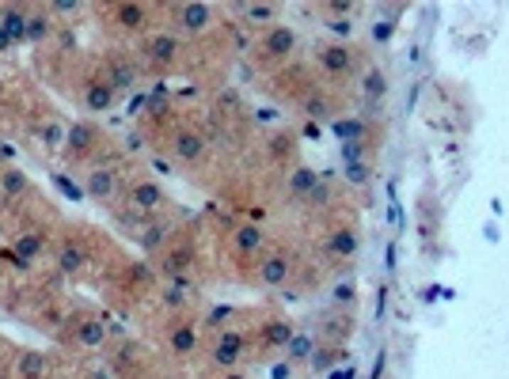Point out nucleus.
<instances>
[{"mask_svg":"<svg viewBox=\"0 0 509 379\" xmlns=\"http://www.w3.org/2000/svg\"><path fill=\"white\" fill-rule=\"evenodd\" d=\"M84 106L92 110V114H103V110L114 106V87H110V80H95L84 87Z\"/></svg>","mask_w":509,"mask_h":379,"instance_id":"nucleus-1","label":"nucleus"},{"mask_svg":"<svg viewBox=\"0 0 509 379\" xmlns=\"http://www.w3.org/2000/svg\"><path fill=\"white\" fill-rule=\"evenodd\" d=\"M27 19H31V12L16 4V8H4V12H0V27H4V35L12 42H19V38H27Z\"/></svg>","mask_w":509,"mask_h":379,"instance_id":"nucleus-2","label":"nucleus"},{"mask_svg":"<svg viewBox=\"0 0 509 379\" xmlns=\"http://www.w3.org/2000/svg\"><path fill=\"white\" fill-rule=\"evenodd\" d=\"M129 205L145 209V213H152V209L164 205V190L156 182H137L134 190H129Z\"/></svg>","mask_w":509,"mask_h":379,"instance_id":"nucleus-3","label":"nucleus"},{"mask_svg":"<svg viewBox=\"0 0 509 379\" xmlns=\"http://www.w3.org/2000/svg\"><path fill=\"white\" fill-rule=\"evenodd\" d=\"M87 197H95V202H107V197H114V171H107V167H95V171L87 175Z\"/></svg>","mask_w":509,"mask_h":379,"instance_id":"nucleus-4","label":"nucleus"},{"mask_svg":"<svg viewBox=\"0 0 509 379\" xmlns=\"http://www.w3.org/2000/svg\"><path fill=\"white\" fill-rule=\"evenodd\" d=\"M179 27L191 31V35L205 31V27H209V8H205V4H186V8H179Z\"/></svg>","mask_w":509,"mask_h":379,"instance_id":"nucleus-5","label":"nucleus"},{"mask_svg":"<svg viewBox=\"0 0 509 379\" xmlns=\"http://www.w3.org/2000/svg\"><path fill=\"white\" fill-rule=\"evenodd\" d=\"M319 65L327 72H346L350 69V50L346 46H323L319 50Z\"/></svg>","mask_w":509,"mask_h":379,"instance_id":"nucleus-6","label":"nucleus"},{"mask_svg":"<svg viewBox=\"0 0 509 379\" xmlns=\"http://www.w3.org/2000/svg\"><path fill=\"white\" fill-rule=\"evenodd\" d=\"M285 277H289V262L285 258H267L259 265V281L262 285H285Z\"/></svg>","mask_w":509,"mask_h":379,"instance_id":"nucleus-7","label":"nucleus"},{"mask_svg":"<svg viewBox=\"0 0 509 379\" xmlns=\"http://www.w3.org/2000/svg\"><path fill=\"white\" fill-rule=\"evenodd\" d=\"M240 349H243L240 334H225V338L217 341L213 356H217V364H236V361H240Z\"/></svg>","mask_w":509,"mask_h":379,"instance_id":"nucleus-8","label":"nucleus"},{"mask_svg":"<svg viewBox=\"0 0 509 379\" xmlns=\"http://www.w3.org/2000/svg\"><path fill=\"white\" fill-rule=\"evenodd\" d=\"M175 155H179V160H198V155H202V137H198V133H179V137H175Z\"/></svg>","mask_w":509,"mask_h":379,"instance_id":"nucleus-9","label":"nucleus"},{"mask_svg":"<svg viewBox=\"0 0 509 379\" xmlns=\"http://www.w3.org/2000/svg\"><path fill=\"white\" fill-rule=\"evenodd\" d=\"M194 345H198V334H194V326H191V322L175 326V334H171V349H175V353H179V356H186V353H194Z\"/></svg>","mask_w":509,"mask_h":379,"instance_id":"nucleus-10","label":"nucleus"},{"mask_svg":"<svg viewBox=\"0 0 509 379\" xmlns=\"http://www.w3.org/2000/svg\"><path fill=\"white\" fill-rule=\"evenodd\" d=\"M92 141H95V129L84 126V121H80V126H73L69 137H65V144H69L73 152H87V148H92Z\"/></svg>","mask_w":509,"mask_h":379,"instance_id":"nucleus-11","label":"nucleus"},{"mask_svg":"<svg viewBox=\"0 0 509 379\" xmlns=\"http://www.w3.org/2000/svg\"><path fill=\"white\" fill-rule=\"evenodd\" d=\"M50 31H53V19L46 12H31V19H27V38L31 42H42Z\"/></svg>","mask_w":509,"mask_h":379,"instance_id":"nucleus-12","label":"nucleus"},{"mask_svg":"<svg viewBox=\"0 0 509 379\" xmlns=\"http://www.w3.org/2000/svg\"><path fill=\"white\" fill-rule=\"evenodd\" d=\"M293 42H296V38H293V31H289V27H274V31H270V38H267V50L282 57V53H289V50H293Z\"/></svg>","mask_w":509,"mask_h":379,"instance_id":"nucleus-13","label":"nucleus"},{"mask_svg":"<svg viewBox=\"0 0 509 379\" xmlns=\"http://www.w3.org/2000/svg\"><path fill=\"white\" fill-rule=\"evenodd\" d=\"M175 50H179V46H175L171 35H156V38L149 42V57H152V61H171Z\"/></svg>","mask_w":509,"mask_h":379,"instance_id":"nucleus-14","label":"nucleus"},{"mask_svg":"<svg viewBox=\"0 0 509 379\" xmlns=\"http://www.w3.org/2000/svg\"><path fill=\"white\" fill-rule=\"evenodd\" d=\"M0 190H4V194H23V190H27V175L19 171V167L0 171Z\"/></svg>","mask_w":509,"mask_h":379,"instance_id":"nucleus-15","label":"nucleus"},{"mask_svg":"<svg viewBox=\"0 0 509 379\" xmlns=\"http://www.w3.org/2000/svg\"><path fill=\"white\" fill-rule=\"evenodd\" d=\"M118 19H122V27L137 31V27H145V8H141V4H122L118 8Z\"/></svg>","mask_w":509,"mask_h":379,"instance_id":"nucleus-16","label":"nucleus"},{"mask_svg":"<svg viewBox=\"0 0 509 379\" xmlns=\"http://www.w3.org/2000/svg\"><path fill=\"white\" fill-rule=\"evenodd\" d=\"M65 137H69V129L58 126V121H46V126H42V141H46V148L58 152L61 144H65Z\"/></svg>","mask_w":509,"mask_h":379,"instance_id":"nucleus-17","label":"nucleus"},{"mask_svg":"<svg viewBox=\"0 0 509 379\" xmlns=\"http://www.w3.org/2000/svg\"><path fill=\"white\" fill-rule=\"evenodd\" d=\"M58 265H61V273H76L84 265V254H80V247H65L61 254H58Z\"/></svg>","mask_w":509,"mask_h":379,"instance_id":"nucleus-18","label":"nucleus"},{"mask_svg":"<svg viewBox=\"0 0 509 379\" xmlns=\"http://www.w3.org/2000/svg\"><path fill=\"white\" fill-rule=\"evenodd\" d=\"M267 341H270V345H289V341H293L289 322H267Z\"/></svg>","mask_w":509,"mask_h":379,"instance_id":"nucleus-19","label":"nucleus"},{"mask_svg":"<svg viewBox=\"0 0 509 379\" xmlns=\"http://www.w3.org/2000/svg\"><path fill=\"white\" fill-rule=\"evenodd\" d=\"M137 80V72L134 69H129V65L126 61H118L114 65V69H110V87H129V84H134Z\"/></svg>","mask_w":509,"mask_h":379,"instance_id":"nucleus-20","label":"nucleus"},{"mask_svg":"<svg viewBox=\"0 0 509 379\" xmlns=\"http://www.w3.org/2000/svg\"><path fill=\"white\" fill-rule=\"evenodd\" d=\"M384 92H388V84H384V72H365V95L369 99H380Z\"/></svg>","mask_w":509,"mask_h":379,"instance_id":"nucleus-21","label":"nucleus"},{"mask_svg":"<svg viewBox=\"0 0 509 379\" xmlns=\"http://www.w3.org/2000/svg\"><path fill=\"white\" fill-rule=\"evenodd\" d=\"M259 243H262V231H259V228H240V231H236V247H240V251H254Z\"/></svg>","mask_w":509,"mask_h":379,"instance_id":"nucleus-22","label":"nucleus"},{"mask_svg":"<svg viewBox=\"0 0 509 379\" xmlns=\"http://www.w3.org/2000/svg\"><path fill=\"white\" fill-rule=\"evenodd\" d=\"M331 247H335L338 254H353V251H358V239H353V231H335Z\"/></svg>","mask_w":509,"mask_h":379,"instance_id":"nucleus-23","label":"nucleus"},{"mask_svg":"<svg viewBox=\"0 0 509 379\" xmlns=\"http://www.w3.org/2000/svg\"><path fill=\"white\" fill-rule=\"evenodd\" d=\"M103 338H107V330L99 326V322H84V326H80V341L84 345H99Z\"/></svg>","mask_w":509,"mask_h":379,"instance_id":"nucleus-24","label":"nucleus"},{"mask_svg":"<svg viewBox=\"0 0 509 379\" xmlns=\"http://www.w3.org/2000/svg\"><path fill=\"white\" fill-rule=\"evenodd\" d=\"M19 368H23V375H42L46 372V361H42L38 353H27L23 361H19Z\"/></svg>","mask_w":509,"mask_h":379,"instance_id":"nucleus-25","label":"nucleus"},{"mask_svg":"<svg viewBox=\"0 0 509 379\" xmlns=\"http://www.w3.org/2000/svg\"><path fill=\"white\" fill-rule=\"evenodd\" d=\"M293 190H301V194H316V175L312 171H296L293 175Z\"/></svg>","mask_w":509,"mask_h":379,"instance_id":"nucleus-26","label":"nucleus"},{"mask_svg":"<svg viewBox=\"0 0 509 379\" xmlns=\"http://www.w3.org/2000/svg\"><path fill=\"white\" fill-rule=\"evenodd\" d=\"M308 349H312V341H308V338H293L289 345H285V353H289L293 361H304V353H308Z\"/></svg>","mask_w":509,"mask_h":379,"instance_id":"nucleus-27","label":"nucleus"},{"mask_svg":"<svg viewBox=\"0 0 509 379\" xmlns=\"http://www.w3.org/2000/svg\"><path fill=\"white\" fill-rule=\"evenodd\" d=\"M16 247H19V254H23V262H31V258H35V254L42 251V239H27V236H23V239L16 243Z\"/></svg>","mask_w":509,"mask_h":379,"instance_id":"nucleus-28","label":"nucleus"},{"mask_svg":"<svg viewBox=\"0 0 509 379\" xmlns=\"http://www.w3.org/2000/svg\"><path fill=\"white\" fill-rule=\"evenodd\" d=\"M247 16H251V19H270V16H274V8H270V4H251V8H247Z\"/></svg>","mask_w":509,"mask_h":379,"instance_id":"nucleus-29","label":"nucleus"},{"mask_svg":"<svg viewBox=\"0 0 509 379\" xmlns=\"http://www.w3.org/2000/svg\"><path fill=\"white\" fill-rule=\"evenodd\" d=\"M346 175H350V182H365V167H358V163H353Z\"/></svg>","mask_w":509,"mask_h":379,"instance_id":"nucleus-30","label":"nucleus"},{"mask_svg":"<svg viewBox=\"0 0 509 379\" xmlns=\"http://www.w3.org/2000/svg\"><path fill=\"white\" fill-rule=\"evenodd\" d=\"M8 50H12V38H8L4 27H0V53H8Z\"/></svg>","mask_w":509,"mask_h":379,"instance_id":"nucleus-31","label":"nucleus"},{"mask_svg":"<svg viewBox=\"0 0 509 379\" xmlns=\"http://www.w3.org/2000/svg\"><path fill=\"white\" fill-rule=\"evenodd\" d=\"M228 379H243V375H228Z\"/></svg>","mask_w":509,"mask_h":379,"instance_id":"nucleus-32","label":"nucleus"},{"mask_svg":"<svg viewBox=\"0 0 509 379\" xmlns=\"http://www.w3.org/2000/svg\"><path fill=\"white\" fill-rule=\"evenodd\" d=\"M0 92H4V80H0Z\"/></svg>","mask_w":509,"mask_h":379,"instance_id":"nucleus-33","label":"nucleus"}]
</instances>
